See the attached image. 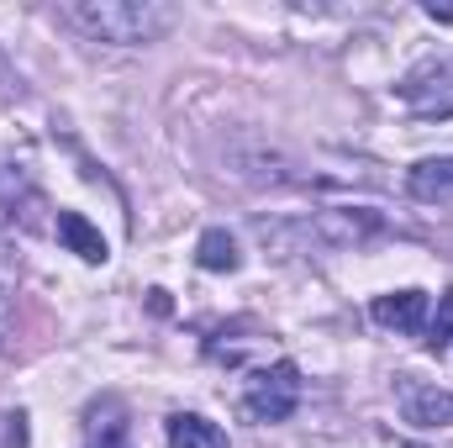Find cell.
<instances>
[{
    "label": "cell",
    "mask_w": 453,
    "mask_h": 448,
    "mask_svg": "<svg viewBox=\"0 0 453 448\" xmlns=\"http://www.w3.org/2000/svg\"><path fill=\"white\" fill-rule=\"evenodd\" d=\"M69 21L80 32H90L96 42L148 48L174 27V5H158V0H80V5H69Z\"/></svg>",
    "instance_id": "6da1fadb"
},
{
    "label": "cell",
    "mask_w": 453,
    "mask_h": 448,
    "mask_svg": "<svg viewBox=\"0 0 453 448\" xmlns=\"http://www.w3.org/2000/svg\"><path fill=\"white\" fill-rule=\"evenodd\" d=\"M242 406L253 412V422H285L301 406V369H296V359L258 364L242 380Z\"/></svg>",
    "instance_id": "7a4b0ae2"
},
{
    "label": "cell",
    "mask_w": 453,
    "mask_h": 448,
    "mask_svg": "<svg viewBox=\"0 0 453 448\" xmlns=\"http://www.w3.org/2000/svg\"><path fill=\"white\" fill-rule=\"evenodd\" d=\"M395 96L411 106V116H422V121H449L453 116V58H427V64H417V69L395 85Z\"/></svg>",
    "instance_id": "3957f363"
},
{
    "label": "cell",
    "mask_w": 453,
    "mask_h": 448,
    "mask_svg": "<svg viewBox=\"0 0 453 448\" xmlns=\"http://www.w3.org/2000/svg\"><path fill=\"white\" fill-rule=\"evenodd\" d=\"M401 417L411 428H453V390L443 385H427V380H406L401 385Z\"/></svg>",
    "instance_id": "277c9868"
},
{
    "label": "cell",
    "mask_w": 453,
    "mask_h": 448,
    "mask_svg": "<svg viewBox=\"0 0 453 448\" xmlns=\"http://www.w3.org/2000/svg\"><path fill=\"white\" fill-rule=\"evenodd\" d=\"M374 322L390 328V333H422L427 328V290H390V296H374Z\"/></svg>",
    "instance_id": "5b68a950"
},
{
    "label": "cell",
    "mask_w": 453,
    "mask_h": 448,
    "mask_svg": "<svg viewBox=\"0 0 453 448\" xmlns=\"http://www.w3.org/2000/svg\"><path fill=\"white\" fill-rule=\"evenodd\" d=\"M85 448H132V428H127V406L106 396L90 406V422H85Z\"/></svg>",
    "instance_id": "8992f818"
},
{
    "label": "cell",
    "mask_w": 453,
    "mask_h": 448,
    "mask_svg": "<svg viewBox=\"0 0 453 448\" xmlns=\"http://www.w3.org/2000/svg\"><path fill=\"white\" fill-rule=\"evenodd\" d=\"M164 438H169V448H226V433L201 412H174L164 422Z\"/></svg>",
    "instance_id": "52a82bcc"
},
{
    "label": "cell",
    "mask_w": 453,
    "mask_h": 448,
    "mask_svg": "<svg viewBox=\"0 0 453 448\" xmlns=\"http://www.w3.org/2000/svg\"><path fill=\"white\" fill-rule=\"evenodd\" d=\"M58 237H64V248L80 253L85 264H106V259H111L101 227H90V217H80V212H58Z\"/></svg>",
    "instance_id": "ba28073f"
},
{
    "label": "cell",
    "mask_w": 453,
    "mask_h": 448,
    "mask_svg": "<svg viewBox=\"0 0 453 448\" xmlns=\"http://www.w3.org/2000/svg\"><path fill=\"white\" fill-rule=\"evenodd\" d=\"M406 190L417 201H453V158H422L406 174Z\"/></svg>",
    "instance_id": "9c48e42d"
},
{
    "label": "cell",
    "mask_w": 453,
    "mask_h": 448,
    "mask_svg": "<svg viewBox=\"0 0 453 448\" xmlns=\"http://www.w3.org/2000/svg\"><path fill=\"white\" fill-rule=\"evenodd\" d=\"M16 285H21V269H16V253H11V237L0 232V348L16 333Z\"/></svg>",
    "instance_id": "30bf717a"
},
{
    "label": "cell",
    "mask_w": 453,
    "mask_h": 448,
    "mask_svg": "<svg viewBox=\"0 0 453 448\" xmlns=\"http://www.w3.org/2000/svg\"><path fill=\"white\" fill-rule=\"evenodd\" d=\"M196 264H201V269H211V274H232V269L242 264V253H237V237H232L226 227L201 232V243H196Z\"/></svg>",
    "instance_id": "8fae6325"
},
{
    "label": "cell",
    "mask_w": 453,
    "mask_h": 448,
    "mask_svg": "<svg viewBox=\"0 0 453 448\" xmlns=\"http://www.w3.org/2000/svg\"><path fill=\"white\" fill-rule=\"evenodd\" d=\"M449 343H453V290L438 301V312L427 317V348H438V353H443Z\"/></svg>",
    "instance_id": "7c38bea8"
},
{
    "label": "cell",
    "mask_w": 453,
    "mask_h": 448,
    "mask_svg": "<svg viewBox=\"0 0 453 448\" xmlns=\"http://www.w3.org/2000/svg\"><path fill=\"white\" fill-rule=\"evenodd\" d=\"M322 227H327L338 243H358L364 232H374V222H369V217H338V212H327V217H322Z\"/></svg>",
    "instance_id": "4fadbf2b"
},
{
    "label": "cell",
    "mask_w": 453,
    "mask_h": 448,
    "mask_svg": "<svg viewBox=\"0 0 453 448\" xmlns=\"http://www.w3.org/2000/svg\"><path fill=\"white\" fill-rule=\"evenodd\" d=\"M427 16H433V21H443V27H449V21H453V5H443V11H438V5H427Z\"/></svg>",
    "instance_id": "5bb4252c"
}]
</instances>
